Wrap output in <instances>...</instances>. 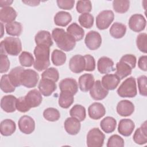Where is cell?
I'll return each instance as SVG.
<instances>
[{
  "label": "cell",
  "instance_id": "obj_1",
  "mask_svg": "<svg viewBox=\"0 0 147 147\" xmlns=\"http://www.w3.org/2000/svg\"><path fill=\"white\" fill-rule=\"evenodd\" d=\"M52 37L57 46L65 52L72 51L76 45L75 38L62 28H55L52 32Z\"/></svg>",
  "mask_w": 147,
  "mask_h": 147
},
{
  "label": "cell",
  "instance_id": "obj_2",
  "mask_svg": "<svg viewBox=\"0 0 147 147\" xmlns=\"http://www.w3.org/2000/svg\"><path fill=\"white\" fill-rule=\"evenodd\" d=\"M49 48L44 45H38L34 48L33 53L36 59L33 67L39 72L47 69L50 65Z\"/></svg>",
  "mask_w": 147,
  "mask_h": 147
},
{
  "label": "cell",
  "instance_id": "obj_3",
  "mask_svg": "<svg viewBox=\"0 0 147 147\" xmlns=\"http://www.w3.org/2000/svg\"><path fill=\"white\" fill-rule=\"evenodd\" d=\"M1 53L18 56L22 51V44L18 37H7L1 42Z\"/></svg>",
  "mask_w": 147,
  "mask_h": 147
},
{
  "label": "cell",
  "instance_id": "obj_4",
  "mask_svg": "<svg viewBox=\"0 0 147 147\" xmlns=\"http://www.w3.org/2000/svg\"><path fill=\"white\" fill-rule=\"evenodd\" d=\"M118 95L122 98H133L137 94L135 78L131 76L125 79L117 89Z\"/></svg>",
  "mask_w": 147,
  "mask_h": 147
},
{
  "label": "cell",
  "instance_id": "obj_5",
  "mask_svg": "<svg viewBox=\"0 0 147 147\" xmlns=\"http://www.w3.org/2000/svg\"><path fill=\"white\" fill-rule=\"evenodd\" d=\"M105 138V134L99 128L90 130L87 135L86 142L88 147H102Z\"/></svg>",
  "mask_w": 147,
  "mask_h": 147
},
{
  "label": "cell",
  "instance_id": "obj_6",
  "mask_svg": "<svg viewBox=\"0 0 147 147\" xmlns=\"http://www.w3.org/2000/svg\"><path fill=\"white\" fill-rule=\"evenodd\" d=\"M114 19V14L112 10H106L100 12L96 17V25L99 30L107 29Z\"/></svg>",
  "mask_w": 147,
  "mask_h": 147
},
{
  "label": "cell",
  "instance_id": "obj_7",
  "mask_svg": "<svg viewBox=\"0 0 147 147\" xmlns=\"http://www.w3.org/2000/svg\"><path fill=\"white\" fill-rule=\"evenodd\" d=\"M38 80V74L37 72L31 69H24L21 75V85L27 88L36 87Z\"/></svg>",
  "mask_w": 147,
  "mask_h": 147
},
{
  "label": "cell",
  "instance_id": "obj_8",
  "mask_svg": "<svg viewBox=\"0 0 147 147\" xmlns=\"http://www.w3.org/2000/svg\"><path fill=\"white\" fill-rule=\"evenodd\" d=\"M102 37L96 31L91 30L88 32L84 39L86 47L90 50L94 51L98 49L102 44Z\"/></svg>",
  "mask_w": 147,
  "mask_h": 147
},
{
  "label": "cell",
  "instance_id": "obj_9",
  "mask_svg": "<svg viewBox=\"0 0 147 147\" xmlns=\"http://www.w3.org/2000/svg\"><path fill=\"white\" fill-rule=\"evenodd\" d=\"M146 21L145 17L141 14L132 15L129 20V28L134 32H140L145 29Z\"/></svg>",
  "mask_w": 147,
  "mask_h": 147
},
{
  "label": "cell",
  "instance_id": "obj_10",
  "mask_svg": "<svg viewBox=\"0 0 147 147\" xmlns=\"http://www.w3.org/2000/svg\"><path fill=\"white\" fill-rule=\"evenodd\" d=\"M20 130L26 134H31L35 129V122L30 116L23 115L18 122Z\"/></svg>",
  "mask_w": 147,
  "mask_h": 147
},
{
  "label": "cell",
  "instance_id": "obj_11",
  "mask_svg": "<svg viewBox=\"0 0 147 147\" xmlns=\"http://www.w3.org/2000/svg\"><path fill=\"white\" fill-rule=\"evenodd\" d=\"M109 94V91L102 86L101 82L99 80L95 81L90 90L91 97L95 100H100L105 99Z\"/></svg>",
  "mask_w": 147,
  "mask_h": 147
},
{
  "label": "cell",
  "instance_id": "obj_12",
  "mask_svg": "<svg viewBox=\"0 0 147 147\" xmlns=\"http://www.w3.org/2000/svg\"><path fill=\"white\" fill-rule=\"evenodd\" d=\"M70 70L75 74H79L84 71L85 59L84 56L80 55H76L72 56L69 61Z\"/></svg>",
  "mask_w": 147,
  "mask_h": 147
},
{
  "label": "cell",
  "instance_id": "obj_13",
  "mask_svg": "<svg viewBox=\"0 0 147 147\" xmlns=\"http://www.w3.org/2000/svg\"><path fill=\"white\" fill-rule=\"evenodd\" d=\"M24 98L27 105L30 109L40 106L42 100L41 92L37 89H33L29 91L28 94L24 96Z\"/></svg>",
  "mask_w": 147,
  "mask_h": 147
},
{
  "label": "cell",
  "instance_id": "obj_14",
  "mask_svg": "<svg viewBox=\"0 0 147 147\" xmlns=\"http://www.w3.org/2000/svg\"><path fill=\"white\" fill-rule=\"evenodd\" d=\"M38 88L42 95L49 96L56 90L57 86L55 82L52 80L42 78L39 82Z\"/></svg>",
  "mask_w": 147,
  "mask_h": 147
},
{
  "label": "cell",
  "instance_id": "obj_15",
  "mask_svg": "<svg viewBox=\"0 0 147 147\" xmlns=\"http://www.w3.org/2000/svg\"><path fill=\"white\" fill-rule=\"evenodd\" d=\"M114 62L110 58L106 56L101 57L97 62V68L102 74H106L115 70L114 68Z\"/></svg>",
  "mask_w": 147,
  "mask_h": 147
},
{
  "label": "cell",
  "instance_id": "obj_16",
  "mask_svg": "<svg viewBox=\"0 0 147 147\" xmlns=\"http://www.w3.org/2000/svg\"><path fill=\"white\" fill-rule=\"evenodd\" d=\"M88 114L90 118L98 120L105 115L106 109L102 103L94 102L88 107Z\"/></svg>",
  "mask_w": 147,
  "mask_h": 147
},
{
  "label": "cell",
  "instance_id": "obj_17",
  "mask_svg": "<svg viewBox=\"0 0 147 147\" xmlns=\"http://www.w3.org/2000/svg\"><path fill=\"white\" fill-rule=\"evenodd\" d=\"M134 111V104L129 100H122L117 106V112L122 117L131 115Z\"/></svg>",
  "mask_w": 147,
  "mask_h": 147
},
{
  "label": "cell",
  "instance_id": "obj_18",
  "mask_svg": "<svg viewBox=\"0 0 147 147\" xmlns=\"http://www.w3.org/2000/svg\"><path fill=\"white\" fill-rule=\"evenodd\" d=\"M17 98L12 95L3 96L1 100V107L6 113H13L16 109Z\"/></svg>",
  "mask_w": 147,
  "mask_h": 147
},
{
  "label": "cell",
  "instance_id": "obj_19",
  "mask_svg": "<svg viewBox=\"0 0 147 147\" xmlns=\"http://www.w3.org/2000/svg\"><path fill=\"white\" fill-rule=\"evenodd\" d=\"M135 128L134 122L130 119H122L118 126V131L125 137L130 136Z\"/></svg>",
  "mask_w": 147,
  "mask_h": 147
},
{
  "label": "cell",
  "instance_id": "obj_20",
  "mask_svg": "<svg viewBox=\"0 0 147 147\" xmlns=\"http://www.w3.org/2000/svg\"><path fill=\"white\" fill-rule=\"evenodd\" d=\"M121 79L115 74H107L102 78L101 83L107 90L115 89L119 84Z\"/></svg>",
  "mask_w": 147,
  "mask_h": 147
},
{
  "label": "cell",
  "instance_id": "obj_21",
  "mask_svg": "<svg viewBox=\"0 0 147 147\" xmlns=\"http://www.w3.org/2000/svg\"><path fill=\"white\" fill-rule=\"evenodd\" d=\"M64 129L67 133L70 135H76L80 130L81 125L80 121L75 118H67L64 123Z\"/></svg>",
  "mask_w": 147,
  "mask_h": 147
},
{
  "label": "cell",
  "instance_id": "obj_22",
  "mask_svg": "<svg viewBox=\"0 0 147 147\" xmlns=\"http://www.w3.org/2000/svg\"><path fill=\"white\" fill-rule=\"evenodd\" d=\"M133 141L138 145H144L147 142V126L146 121H145L135 131L133 137Z\"/></svg>",
  "mask_w": 147,
  "mask_h": 147
},
{
  "label": "cell",
  "instance_id": "obj_23",
  "mask_svg": "<svg viewBox=\"0 0 147 147\" xmlns=\"http://www.w3.org/2000/svg\"><path fill=\"white\" fill-rule=\"evenodd\" d=\"M59 88L60 91H69L75 95L78 91V84L75 79L65 78L59 83Z\"/></svg>",
  "mask_w": 147,
  "mask_h": 147
},
{
  "label": "cell",
  "instance_id": "obj_24",
  "mask_svg": "<svg viewBox=\"0 0 147 147\" xmlns=\"http://www.w3.org/2000/svg\"><path fill=\"white\" fill-rule=\"evenodd\" d=\"M79 87L83 92H87L94 83V77L91 74H84L79 78Z\"/></svg>",
  "mask_w": 147,
  "mask_h": 147
},
{
  "label": "cell",
  "instance_id": "obj_25",
  "mask_svg": "<svg viewBox=\"0 0 147 147\" xmlns=\"http://www.w3.org/2000/svg\"><path fill=\"white\" fill-rule=\"evenodd\" d=\"M17 16L16 11L11 6L3 7L0 10V20L2 22L7 24L12 22L14 21Z\"/></svg>",
  "mask_w": 147,
  "mask_h": 147
},
{
  "label": "cell",
  "instance_id": "obj_26",
  "mask_svg": "<svg viewBox=\"0 0 147 147\" xmlns=\"http://www.w3.org/2000/svg\"><path fill=\"white\" fill-rule=\"evenodd\" d=\"M34 41L37 45H44L51 47L53 45L51 33L47 30L39 31L34 37Z\"/></svg>",
  "mask_w": 147,
  "mask_h": 147
},
{
  "label": "cell",
  "instance_id": "obj_27",
  "mask_svg": "<svg viewBox=\"0 0 147 147\" xmlns=\"http://www.w3.org/2000/svg\"><path fill=\"white\" fill-rule=\"evenodd\" d=\"M16 125L15 122L10 119H6L0 123L1 134L3 136H10L16 131Z\"/></svg>",
  "mask_w": 147,
  "mask_h": 147
},
{
  "label": "cell",
  "instance_id": "obj_28",
  "mask_svg": "<svg viewBox=\"0 0 147 147\" xmlns=\"http://www.w3.org/2000/svg\"><path fill=\"white\" fill-rule=\"evenodd\" d=\"M115 75L121 80L128 76L131 74L132 68L126 63L119 60L116 64L115 66Z\"/></svg>",
  "mask_w": 147,
  "mask_h": 147
},
{
  "label": "cell",
  "instance_id": "obj_29",
  "mask_svg": "<svg viewBox=\"0 0 147 147\" xmlns=\"http://www.w3.org/2000/svg\"><path fill=\"white\" fill-rule=\"evenodd\" d=\"M74 94L69 91H61L59 97V105L63 109L69 108L74 102Z\"/></svg>",
  "mask_w": 147,
  "mask_h": 147
},
{
  "label": "cell",
  "instance_id": "obj_30",
  "mask_svg": "<svg viewBox=\"0 0 147 147\" xmlns=\"http://www.w3.org/2000/svg\"><path fill=\"white\" fill-rule=\"evenodd\" d=\"M72 21L71 15L64 11L57 12L54 17V22L55 25L62 27L66 26Z\"/></svg>",
  "mask_w": 147,
  "mask_h": 147
},
{
  "label": "cell",
  "instance_id": "obj_31",
  "mask_svg": "<svg viewBox=\"0 0 147 147\" xmlns=\"http://www.w3.org/2000/svg\"><path fill=\"white\" fill-rule=\"evenodd\" d=\"M67 32L73 37L76 41H80L84 36V30L76 22L69 25L67 28Z\"/></svg>",
  "mask_w": 147,
  "mask_h": 147
},
{
  "label": "cell",
  "instance_id": "obj_32",
  "mask_svg": "<svg viewBox=\"0 0 147 147\" xmlns=\"http://www.w3.org/2000/svg\"><path fill=\"white\" fill-rule=\"evenodd\" d=\"M110 34L114 38L119 39L122 38L126 32V26L125 25L115 22L110 29Z\"/></svg>",
  "mask_w": 147,
  "mask_h": 147
},
{
  "label": "cell",
  "instance_id": "obj_33",
  "mask_svg": "<svg viewBox=\"0 0 147 147\" xmlns=\"http://www.w3.org/2000/svg\"><path fill=\"white\" fill-rule=\"evenodd\" d=\"M117 126V121L112 117H106L100 122L101 129L106 133H113Z\"/></svg>",
  "mask_w": 147,
  "mask_h": 147
},
{
  "label": "cell",
  "instance_id": "obj_34",
  "mask_svg": "<svg viewBox=\"0 0 147 147\" xmlns=\"http://www.w3.org/2000/svg\"><path fill=\"white\" fill-rule=\"evenodd\" d=\"M25 69L21 66L16 67L13 68L8 74L9 79L12 84L17 87L21 85V75Z\"/></svg>",
  "mask_w": 147,
  "mask_h": 147
},
{
  "label": "cell",
  "instance_id": "obj_35",
  "mask_svg": "<svg viewBox=\"0 0 147 147\" xmlns=\"http://www.w3.org/2000/svg\"><path fill=\"white\" fill-rule=\"evenodd\" d=\"M6 32L8 35L11 36H19L22 31V26L20 22L13 21L6 24L5 25Z\"/></svg>",
  "mask_w": 147,
  "mask_h": 147
},
{
  "label": "cell",
  "instance_id": "obj_36",
  "mask_svg": "<svg viewBox=\"0 0 147 147\" xmlns=\"http://www.w3.org/2000/svg\"><path fill=\"white\" fill-rule=\"evenodd\" d=\"M69 114L72 117L75 118L80 122L83 121L86 117V109L80 105H75L70 110Z\"/></svg>",
  "mask_w": 147,
  "mask_h": 147
},
{
  "label": "cell",
  "instance_id": "obj_37",
  "mask_svg": "<svg viewBox=\"0 0 147 147\" xmlns=\"http://www.w3.org/2000/svg\"><path fill=\"white\" fill-rule=\"evenodd\" d=\"M67 57L64 52L59 49H54L51 54V60L56 66L63 65L66 61Z\"/></svg>",
  "mask_w": 147,
  "mask_h": 147
},
{
  "label": "cell",
  "instance_id": "obj_38",
  "mask_svg": "<svg viewBox=\"0 0 147 147\" xmlns=\"http://www.w3.org/2000/svg\"><path fill=\"white\" fill-rule=\"evenodd\" d=\"M113 7L114 11L118 13L127 12L130 7V1L127 0H114L113 1Z\"/></svg>",
  "mask_w": 147,
  "mask_h": 147
},
{
  "label": "cell",
  "instance_id": "obj_39",
  "mask_svg": "<svg viewBox=\"0 0 147 147\" xmlns=\"http://www.w3.org/2000/svg\"><path fill=\"white\" fill-rule=\"evenodd\" d=\"M0 87L1 90L5 93L13 92L16 89V87L12 84L9 79V75L7 74L2 76L0 82Z\"/></svg>",
  "mask_w": 147,
  "mask_h": 147
},
{
  "label": "cell",
  "instance_id": "obj_40",
  "mask_svg": "<svg viewBox=\"0 0 147 147\" xmlns=\"http://www.w3.org/2000/svg\"><path fill=\"white\" fill-rule=\"evenodd\" d=\"M43 117L48 121L55 122L59 119L60 114L57 109L53 107H48L44 111Z\"/></svg>",
  "mask_w": 147,
  "mask_h": 147
},
{
  "label": "cell",
  "instance_id": "obj_41",
  "mask_svg": "<svg viewBox=\"0 0 147 147\" xmlns=\"http://www.w3.org/2000/svg\"><path fill=\"white\" fill-rule=\"evenodd\" d=\"M20 64L25 67H30L34 64V59L32 53L28 52L23 51L19 56Z\"/></svg>",
  "mask_w": 147,
  "mask_h": 147
},
{
  "label": "cell",
  "instance_id": "obj_42",
  "mask_svg": "<svg viewBox=\"0 0 147 147\" xmlns=\"http://www.w3.org/2000/svg\"><path fill=\"white\" fill-rule=\"evenodd\" d=\"M78 21L82 26L90 29L93 26L94 18L93 16L90 13H83L79 16Z\"/></svg>",
  "mask_w": 147,
  "mask_h": 147
},
{
  "label": "cell",
  "instance_id": "obj_43",
  "mask_svg": "<svg viewBox=\"0 0 147 147\" xmlns=\"http://www.w3.org/2000/svg\"><path fill=\"white\" fill-rule=\"evenodd\" d=\"M41 77L43 79H48L54 82H56L59 79V73L56 68L50 67L46 69L42 73Z\"/></svg>",
  "mask_w": 147,
  "mask_h": 147
},
{
  "label": "cell",
  "instance_id": "obj_44",
  "mask_svg": "<svg viewBox=\"0 0 147 147\" xmlns=\"http://www.w3.org/2000/svg\"><path fill=\"white\" fill-rule=\"evenodd\" d=\"M136 44L138 49L142 52H147V34L145 33H140L136 38Z\"/></svg>",
  "mask_w": 147,
  "mask_h": 147
},
{
  "label": "cell",
  "instance_id": "obj_45",
  "mask_svg": "<svg viewBox=\"0 0 147 147\" xmlns=\"http://www.w3.org/2000/svg\"><path fill=\"white\" fill-rule=\"evenodd\" d=\"M76 9L79 13H89L92 10V4L90 1H78Z\"/></svg>",
  "mask_w": 147,
  "mask_h": 147
},
{
  "label": "cell",
  "instance_id": "obj_46",
  "mask_svg": "<svg viewBox=\"0 0 147 147\" xmlns=\"http://www.w3.org/2000/svg\"><path fill=\"white\" fill-rule=\"evenodd\" d=\"M106 146L107 147H123L124 146V140L119 135L114 134L108 139Z\"/></svg>",
  "mask_w": 147,
  "mask_h": 147
},
{
  "label": "cell",
  "instance_id": "obj_47",
  "mask_svg": "<svg viewBox=\"0 0 147 147\" xmlns=\"http://www.w3.org/2000/svg\"><path fill=\"white\" fill-rule=\"evenodd\" d=\"M147 77L145 75H142L137 78V83L139 93L141 95L146 96L147 87H146Z\"/></svg>",
  "mask_w": 147,
  "mask_h": 147
},
{
  "label": "cell",
  "instance_id": "obj_48",
  "mask_svg": "<svg viewBox=\"0 0 147 147\" xmlns=\"http://www.w3.org/2000/svg\"><path fill=\"white\" fill-rule=\"evenodd\" d=\"M85 59V69L84 71L91 72L95 69V60L94 57L90 55L84 56Z\"/></svg>",
  "mask_w": 147,
  "mask_h": 147
},
{
  "label": "cell",
  "instance_id": "obj_49",
  "mask_svg": "<svg viewBox=\"0 0 147 147\" xmlns=\"http://www.w3.org/2000/svg\"><path fill=\"white\" fill-rule=\"evenodd\" d=\"M16 109L21 113H26L30 109L27 105L24 96H21L17 99L16 102Z\"/></svg>",
  "mask_w": 147,
  "mask_h": 147
},
{
  "label": "cell",
  "instance_id": "obj_50",
  "mask_svg": "<svg viewBox=\"0 0 147 147\" xmlns=\"http://www.w3.org/2000/svg\"><path fill=\"white\" fill-rule=\"evenodd\" d=\"M10 67V61L6 54L1 53V66L0 72L6 73L8 71Z\"/></svg>",
  "mask_w": 147,
  "mask_h": 147
},
{
  "label": "cell",
  "instance_id": "obj_51",
  "mask_svg": "<svg viewBox=\"0 0 147 147\" xmlns=\"http://www.w3.org/2000/svg\"><path fill=\"white\" fill-rule=\"evenodd\" d=\"M57 5L60 9L64 10H71L74 6V0H57Z\"/></svg>",
  "mask_w": 147,
  "mask_h": 147
},
{
  "label": "cell",
  "instance_id": "obj_52",
  "mask_svg": "<svg viewBox=\"0 0 147 147\" xmlns=\"http://www.w3.org/2000/svg\"><path fill=\"white\" fill-rule=\"evenodd\" d=\"M120 60L123 61L128 64L132 69L136 67L137 59L134 55L131 54H126L122 56Z\"/></svg>",
  "mask_w": 147,
  "mask_h": 147
},
{
  "label": "cell",
  "instance_id": "obj_53",
  "mask_svg": "<svg viewBox=\"0 0 147 147\" xmlns=\"http://www.w3.org/2000/svg\"><path fill=\"white\" fill-rule=\"evenodd\" d=\"M139 68L144 71H147V56L146 55L141 56L138 61Z\"/></svg>",
  "mask_w": 147,
  "mask_h": 147
},
{
  "label": "cell",
  "instance_id": "obj_54",
  "mask_svg": "<svg viewBox=\"0 0 147 147\" xmlns=\"http://www.w3.org/2000/svg\"><path fill=\"white\" fill-rule=\"evenodd\" d=\"M22 2L30 6H38L40 3V1H22Z\"/></svg>",
  "mask_w": 147,
  "mask_h": 147
},
{
  "label": "cell",
  "instance_id": "obj_55",
  "mask_svg": "<svg viewBox=\"0 0 147 147\" xmlns=\"http://www.w3.org/2000/svg\"><path fill=\"white\" fill-rule=\"evenodd\" d=\"M13 2V1H10V0L9 1V0L2 1V0H1L0 1V7L3 8V7L9 6Z\"/></svg>",
  "mask_w": 147,
  "mask_h": 147
},
{
  "label": "cell",
  "instance_id": "obj_56",
  "mask_svg": "<svg viewBox=\"0 0 147 147\" xmlns=\"http://www.w3.org/2000/svg\"><path fill=\"white\" fill-rule=\"evenodd\" d=\"M1 28H2V35L1 36V38H2V36H3V30H2V29H3V24H2V22H1Z\"/></svg>",
  "mask_w": 147,
  "mask_h": 147
}]
</instances>
